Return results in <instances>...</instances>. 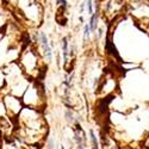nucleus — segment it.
I'll return each instance as SVG.
<instances>
[{
    "label": "nucleus",
    "instance_id": "obj_3",
    "mask_svg": "<svg viewBox=\"0 0 149 149\" xmlns=\"http://www.w3.org/2000/svg\"><path fill=\"white\" fill-rule=\"evenodd\" d=\"M22 101L23 105L29 106V107H34L40 110L42 104L44 103L43 99V90L40 87L38 82H30L28 86V88L25 90L24 94L22 96Z\"/></svg>",
    "mask_w": 149,
    "mask_h": 149
},
{
    "label": "nucleus",
    "instance_id": "obj_4",
    "mask_svg": "<svg viewBox=\"0 0 149 149\" xmlns=\"http://www.w3.org/2000/svg\"><path fill=\"white\" fill-rule=\"evenodd\" d=\"M4 105H5V109H6V113L9 115L11 118H17V116L19 115V112L22 111L23 109V101L19 99V97H16L13 94H7L4 96Z\"/></svg>",
    "mask_w": 149,
    "mask_h": 149
},
{
    "label": "nucleus",
    "instance_id": "obj_7",
    "mask_svg": "<svg viewBox=\"0 0 149 149\" xmlns=\"http://www.w3.org/2000/svg\"><path fill=\"white\" fill-rule=\"evenodd\" d=\"M90 29H91V32L92 31L96 30V26H97V14H91V20H90Z\"/></svg>",
    "mask_w": 149,
    "mask_h": 149
},
{
    "label": "nucleus",
    "instance_id": "obj_11",
    "mask_svg": "<svg viewBox=\"0 0 149 149\" xmlns=\"http://www.w3.org/2000/svg\"><path fill=\"white\" fill-rule=\"evenodd\" d=\"M4 85H5V74H4V72L0 70V91L4 87Z\"/></svg>",
    "mask_w": 149,
    "mask_h": 149
},
{
    "label": "nucleus",
    "instance_id": "obj_1",
    "mask_svg": "<svg viewBox=\"0 0 149 149\" xmlns=\"http://www.w3.org/2000/svg\"><path fill=\"white\" fill-rule=\"evenodd\" d=\"M17 121L18 128L16 131L19 137H16V140L24 141L30 146H38L42 143L47 135V123L40 110L23 106L22 111L17 116Z\"/></svg>",
    "mask_w": 149,
    "mask_h": 149
},
{
    "label": "nucleus",
    "instance_id": "obj_5",
    "mask_svg": "<svg viewBox=\"0 0 149 149\" xmlns=\"http://www.w3.org/2000/svg\"><path fill=\"white\" fill-rule=\"evenodd\" d=\"M68 55H69V49H68V38L65 37L62 40V59H63V63H68Z\"/></svg>",
    "mask_w": 149,
    "mask_h": 149
},
{
    "label": "nucleus",
    "instance_id": "obj_9",
    "mask_svg": "<svg viewBox=\"0 0 149 149\" xmlns=\"http://www.w3.org/2000/svg\"><path fill=\"white\" fill-rule=\"evenodd\" d=\"M91 35V29H90V25L88 24H86L84 26V43H86V40H88V37Z\"/></svg>",
    "mask_w": 149,
    "mask_h": 149
},
{
    "label": "nucleus",
    "instance_id": "obj_8",
    "mask_svg": "<svg viewBox=\"0 0 149 149\" xmlns=\"http://www.w3.org/2000/svg\"><path fill=\"white\" fill-rule=\"evenodd\" d=\"M90 136H91V141H92V149H99V146H98V141H97V137L94 135V131H90Z\"/></svg>",
    "mask_w": 149,
    "mask_h": 149
},
{
    "label": "nucleus",
    "instance_id": "obj_10",
    "mask_svg": "<svg viewBox=\"0 0 149 149\" xmlns=\"http://www.w3.org/2000/svg\"><path fill=\"white\" fill-rule=\"evenodd\" d=\"M87 12L88 14H93V3H92V0H87Z\"/></svg>",
    "mask_w": 149,
    "mask_h": 149
},
{
    "label": "nucleus",
    "instance_id": "obj_12",
    "mask_svg": "<svg viewBox=\"0 0 149 149\" xmlns=\"http://www.w3.org/2000/svg\"><path fill=\"white\" fill-rule=\"evenodd\" d=\"M76 149H86L82 144H78V147H76Z\"/></svg>",
    "mask_w": 149,
    "mask_h": 149
},
{
    "label": "nucleus",
    "instance_id": "obj_6",
    "mask_svg": "<svg viewBox=\"0 0 149 149\" xmlns=\"http://www.w3.org/2000/svg\"><path fill=\"white\" fill-rule=\"evenodd\" d=\"M4 149H19L17 142H16V138L7 141V143L4 144Z\"/></svg>",
    "mask_w": 149,
    "mask_h": 149
},
{
    "label": "nucleus",
    "instance_id": "obj_2",
    "mask_svg": "<svg viewBox=\"0 0 149 149\" xmlns=\"http://www.w3.org/2000/svg\"><path fill=\"white\" fill-rule=\"evenodd\" d=\"M18 63L28 78L37 79L38 75H40L41 56H40V54H38L37 49L34 48V47H28L24 51H22Z\"/></svg>",
    "mask_w": 149,
    "mask_h": 149
}]
</instances>
